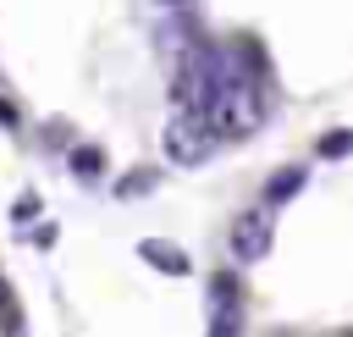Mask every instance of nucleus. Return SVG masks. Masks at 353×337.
Masks as SVG:
<instances>
[{"label":"nucleus","instance_id":"1a4fd4ad","mask_svg":"<svg viewBox=\"0 0 353 337\" xmlns=\"http://www.w3.org/2000/svg\"><path fill=\"white\" fill-rule=\"evenodd\" d=\"M171 6H176V0H171Z\"/></svg>","mask_w":353,"mask_h":337},{"label":"nucleus","instance_id":"f03ea898","mask_svg":"<svg viewBox=\"0 0 353 337\" xmlns=\"http://www.w3.org/2000/svg\"><path fill=\"white\" fill-rule=\"evenodd\" d=\"M210 298H215V320H210V331H215V337L237 331V326H243V304H237V276H232V271H221V276L210 282Z\"/></svg>","mask_w":353,"mask_h":337},{"label":"nucleus","instance_id":"423d86ee","mask_svg":"<svg viewBox=\"0 0 353 337\" xmlns=\"http://www.w3.org/2000/svg\"><path fill=\"white\" fill-rule=\"evenodd\" d=\"M347 149H353V133H342V127L320 138V155H325V160H336V155H347Z\"/></svg>","mask_w":353,"mask_h":337},{"label":"nucleus","instance_id":"0eeeda50","mask_svg":"<svg viewBox=\"0 0 353 337\" xmlns=\"http://www.w3.org/2000/svg\"><path fill=\"white\" fill-rule=\"evenodd\" d=\"M72 166H77V177H94V171H99V149H77Z\"/></svg>","mask_w":353,"mask_h":337},{"label":"nucleus","instance_id":"6e6552de","mask_svg":"<svg viewBox=\"0 0 353 337\" xmlns=\"http://www.w3.org/2000/svg\"><path fill=\"white\" fill-rule=\"evenodd\" d=\"M6 298H11V293H6V282H0V309H6Z\"/></svg>","mask_w":353,"mask_h":337},{"label":"nucleus","instance_id":"7ed1b4c3","mask_svg":"<svg viewBox=\"0 0 353 337\" xmlns=\"http://www.w3.org/2000/svg\"><path fill=\"white\" fill-rule=\"evenodd\" d=\"M232 254H237L243 265L270 254V227H265V215H237V227H232Z\"/></svg>","mask_w":353,"mask_h":337},{"label":"nucleus","instance_id":"39448f33","mask_svg":"<svg viewBox=\"0 0 353 337\" xmlns=\"http://www.w3.org/2000/svg\"><path fill=\"white\" fill-rule=\"evenodd\" d=\"M298 188H303V171H298V166H287V171H276V177H270L265 199H270V204H281V199H292Z\"/></svg>","mask_w":353,"mask_h":337},{"label":"nucleus","instance_id":"f257e3e1","mask_svg":"<svg viewBox=\"0 0 353 337\" xmlns=\"http://www.w3.org/2000/svg\"><path fill=\"white\" fill-rule=\"evenodd\" d=\"M215 144H221V138H215V127H210L199 110H182V116H171V127H165V155H171L176 166H199Z\"/></svg>","mask_w":353,"mask_h":337},{"label":"nucleus","instance_id":"20e7f679","mask_svg":"<svg viewBox=\"0 0 353 337\" xmlns=\"http://www.w3.org/2000/svg\"><path fill=\"white\" fill-rule=\"evenodd\" d=\"M138 254H143L149 265H160L165 276H188V271H193V265H188V254H182L176 243H165V238H143V243H138Z\"/></svg>","mask_w":353,"mask_h":337}]
</instances>
